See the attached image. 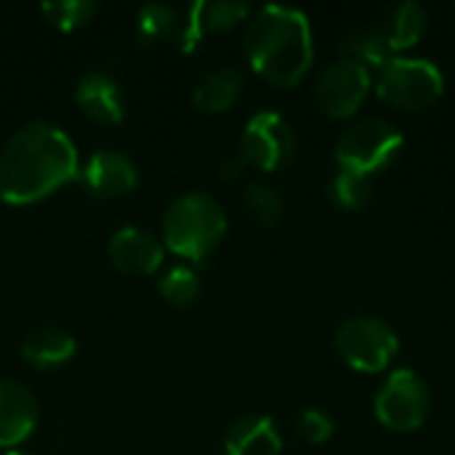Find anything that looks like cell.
Listing matches in <instances>:
<instances>
[{"instance_id":"cell-20","label":"cell","mask_w":455,"mask_h":455,"mask_svg":"<svg viewBox=\"0 0 455 455\" xmlns=\"http://www.w3.org/2000/svg\"><path fill=\"white\" fill-rule=\"evenodd\" d=\"M339 48H341L344 59L357 61V64H363V67H368V69H371V67L381 69V67H387L392 59H397V56L387 48V43L381 40V35L376 32V27H357V29H349V32L341 37Z\"/></svg>"},{"instance_id":"cell-2","label":"cell","mask_w":455,"mask_h":455,"mask_svg":"<svg viewBox=\"0 0 455 455\" xmlns=\"http://www.w3.org/2000/svg\"><path fill=\"white\" fill-rule=\"evenodd\" d=\"M243 48L264 80L293 88L309 72L315 56L309 19L291 5H261L245 27Z\"/></svg>"},{"instance_id":"cell-12","label":"cell","mask_w":455,"mask_h":455,"mask_svg":"<svg viewBox=\"0 0 455 455\" xmlns=\"http://www.w3.org/2000/svg\"><path fill=\"white\" fill-rule=\"evenodd\" d=\"M109 259L123 275H152L165 259V245L144 227L128 224L109 237Z\"/></svg>"},{"instance_id":"cell-19","label":"cell","mask_w":455,"mask_h":455,"mask_svg":"<svg viewBox=\"0 0 455 455\" xmlns=\"http://www.w3.org/2000/svg\"><path fill=\"white\" fill-rule=\"evenodd\" d=\"M136 32L144 45H160L168 40H179V35H181L179 11L168 3H144L136 16Z\"/></svg>"},{"instance_id":"cell-11","label":"cell","mask_w":455,"mask_h":455,"mask_svg":"<svg viewBox=\"0 0 455 455\" xmlns=\"http://www.w3.org/2000/svg\"><path fill=\"white\" fill-rule=\"evenodd\" d=\"M251 8L243 0H195L181 21L179 51L192 53L208 35L232 29L237 21L248 19Z\"/></svg>"},{"instance_id":"cell-17","label":"cell","mask_w":455,"mask_h":455,"mask_svg":"<svg viewBox=\"0 0 455 455\" xmlns=\"http://www.w3.org/2000/svg\"><path fill=\"white\" fill-rule=\"evenodd\" d=\"M19 352H21V357L32 368L53 371V368L67 365L77 355V341H75L72 333H67L61 328H53V325H45V328L32 331L21 341V349Z\"/></svg>"},{"instance_id":"cell-18","label":"cell","mask_w":455,"mask_h":455,"mask_svg":"<svg viewBox=\"0 0 455 455\" xmlns=\"http://www.w3.org/2000/svg\"><path fill=\"white\" fill-rule=\"evenodd\" d=\"M243 93V72L235 67H216L205 72L195 88H192V101L203 112H227Z\"/></svg>"},{"instance_id":"cell-26","label":"cell","mask_w":455,"mask_h":455,"mask_svg":"<svg viewBox=\"0 0 455 455\" xmlns=\"http://www.w3.org/2000/svg\"><path fill=\"white\" fill-rule=\"evenodd\" d=\"M245 157L243 155H229L221 160V179H237L245 171Z\"/></svg>"},{"instance_id":"cell-4","label":"cell","mask_w":455,"mask_h":455,"mask_svg":"<svg viewBox=\"0 0 455 455\" xmlns=\"http://www.w3.org/2000/svg\"><path fill=\"white\" fill-rule=\"evenodd\" d=\"M405 147V136L400 128L384 117H365L347 128L336 144L339 168L355 171L363 176H376L389 168Z\"/></svg>"},{"instance_id":"cell-25","label":"cell","mask_w":455,"mask_h":455,"mask_svg":"<svg viewBox=\"0 0 455 455\" xmlns=\"http://www.w3.org/2000/svg\"><path fill=\"white\" fill-rule=\"evenodd\" d=\"M296 432H299L307 443L320 445V443H325V440L333 437V419H331L328 413L317 411V408H307V411H301L299 419H296Z\"/></svg>"},{"instance_id":"cell-15","label":"cell","mask_w":455,"mask_h":455,"mask_svg":"<svg viewBox=\"0 0 455 455\" xmlns=\"http://www.w3.org/2000/svg\"><path fill=\"white\" fill-rule=\"evenodd\" d=\"M283 437L269 416L251 413L237 419L224 435V455H280Z\"/></svg>"},{"instance_id":"cell-14","label":"cell","mask_w":455,"mask_h":455,"mask_svg":"<svg viewBox=\"0 0 455 455\" xmlns=\"http://www.w3.org/2000/svg\"><path fill=\"white\" fill-rule=\"evenodd\" d=\"M75 104L96 123H120L125 117V99L117 80L107 72H85L75 85Z\"/></svg>"},{"instance_id":"cell-22","label":"cell","mask_w":455,"mask_h":455,"mask_svg":"<svg viewBox=\"0 0 455 455\" xmlns=\"http://www.w3.org/2000/svg\"><path fill=\"white\" fill-rule=\"evenodd\" d=\"M157 291L171 307L187 309L200 299V277H197V272L192 267L176 264V267H171V269H165L160 275Z\"/></svg>"},{"instance_id":"cell-7","label":"cell","mask_w":455,"mask_h":455,"mask_svg":"<svg viewBox=\"0 0 455 455\" xmlns=\"http://www.w3.org/2000/svg\"><path fill=\"white\" fill-rule=\"evenodd\" d=\"M429 405H432L429 387L411 368L392 371L376 395V416L384 427L395 432L421 429L429 416Z\"/></svg>"},{"instance_id":"cell-1","label":"cell","mask_w":455,"mask_h":455,"mask_svg":"<svg viewBox=\"0 0 455 455\" xmlns=\"http://www.w3.org/2000/svg\"><path fill=\"white\" fill-rule=\"evenodd\" d=\"M77 171L75 141L48 120H29L0 149V197L11 205L37 203L77 179Z\"/></svg>"},{"instance_id":"cell-5","label":"cell","mask_w":455,"mask_h":455,"mask_svg":"<svg viewBox=\"0 0 455 455\" xmlns=\"http://www.w3.org/2000/svg\"><path fill=\"white\" fill-rule=\"evenodd\" d=\"M445 88V77L437 69V64L427 59H392L387 67L379 69L376 91L379 96L403 109V112H419L432 107Z\"/></svg>"},{"instance_id":"cell-24","label":"cell","mask_w":455,"mask_h":455,"mask_svg":"<svg viewBox=\"0 0 455 455\" xmlns=\"http://www.w3.org/2000/svg\"><path fill=\"white\" fill-rule=\"evenodd\" d=\"M96 11H99L96 0H51L40 5V13L48 19V24L64 32L80 29L96 16Z\"/></svg>"},{"instance_id":"cell-6","label":"cell","mask_w":455,"mask_h":455,"mask_svg":"<svg viewBox=\"0 0 455 455\" xmlns=\"http://www.w3.org/2000/svg\"><path fill=\"white\" fill-rule=\"evenodd\" d=\"M336 347L344 363L360 373H381L400 352L395 328L373 315H357L341 323L336 331Z\"/></svg>"},{"instance_id":"cell-23","label":"cell","mask_w":455,"mask_h":455,"mask_svg":"<svg viewBox=\"0 0 455 455\" xmlns=\"http://www.w3.org/2000/svg\"><path fill=\"white\" fill-rule=\"evenodd\" d=\"M243 208L261 224V227H275L283 219V195L264 181H251L243 192Z\"/></svg>"},{"instance_id":"cell-27","label":"cell","mask_w":455,"mask_h":455,"mask_svg":"<svg viewBox=\"0 0 455 455\" xmlns=\"http://www.w3.org/2000/svg\"><path fill=\"white\" fill-rule=\"evenodd\" d=\"M3 455H27V453H19V451H5Z\"/></svg>"},{"instance_id":"cell-16","label":"cell","mask_w":455,"mask_h":455,"mask_svg":"<svg viewBox=\"0 0 455 455\" xmlns=\"http://www.w3.org/2000/svg\"><path fill=\"white\" fill-rule=\"evenodd\" d=\"M373 27L387 43V48L397 56L400 51H408L421 43L427 32V11L419 3H397L387 8V13Z\"/></svg>"},{"instance_id":"cell-13","label":"cell","mask_w":455,"mask_h":455,"mask_svg":"<svg viewBox=\"0 0 455 455\" xmlns=\"http://www.w3.org/2000/svg\"><path fill=\"white\" fill-rule=\"evenodd\" d=\"M37 397L13 379H0V448L21 445L37 427Z\"/></svg>"},{"instance_id":"cell-8","label":"cell","mask_w":455,"mask_h":455,"mask_svg":"<svg viewBox=\"0 0 455 455\" xmlns=\"http://www.w3.org/2000/svg\"><path fill=\"white\" fill-rule=\"evenodd\" d=\"M240 155L259 171H280L296 155V131L280 112L261 109L245 123Z\"/></svg>"},{"instance_id":"cell-10","label":"cell","mask_w":455,"mask_h":455,"mask_svg":"<svg viewBox=\"0 0 455 455\" xmlns=\"http://www.w3.org/2000/svg\"><path fill=\"white\" fill-rule=\"evenodd\" d=\"M80 184L96 197H123L139 184V165L120 149H99L77 171Z\"/></svg>"},{"instance_id":"cell-21","label":"cell","mask_w":455,"mask_h":455,"mask_svg":"<svg viewBox=\"0 0 455 455\" xmlns=\"http://www.w3.org/2000/svg\"><path fill=\"white\" fill-rule=\"evenodd\" d=\"M331 200L344 208V211H363L371 200H373V179L355 173V171H344L339 168L336 176L331 179Z\"/></svg>"},{"instance_id":"cell-9","label":"cell","mask_w":455,"mask_h":455,"mask_svg":"<svg viewBox=\"0 0 455 455\" xmlns=\"http://www.w3.org/2000/svg\"><path fill=\"white\" fill-rule=\"evenodd\" d=\"M368 93H371V69L349 59H339L331 67H325L315 85V99L320 109L331 117L355 115L368 99Z\"/></svg>"},{"instance_id":"cell-3","label":"cell","mask_w":455,"mask_h":455,"mask_svg":"<svg viewBox=\"0 0 455 455\" xmlns=\"http://www.w3.org/2000/svg\"><path fill=\"white\" fill-rule=\"evenodd\" d=\"M227 235L224 205L205 192L171 200L163 216V245L187 261H203Z\"/></svg>"}]
</instances>
